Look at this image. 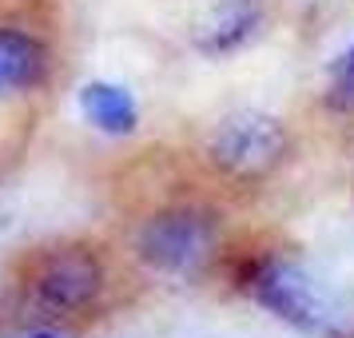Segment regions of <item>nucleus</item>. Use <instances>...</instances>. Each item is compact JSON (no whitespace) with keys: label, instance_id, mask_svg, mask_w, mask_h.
I'll list each match as a JSON object with an SVG mask.
<instances>
[{"label":"nucleus","instance_id":"obj_5","mask_svg":"<svg viewBox=\"0 0 354 338\" xmlns=\"http://www.w3.org/2000/svg\"><path fill=\"white\" fill-rule=\"evenodd\" d=\"M259 0H211L199 28H195V48L207 56H227L243 48L259 28Z\"/></svg>","mask_w":354,"mask_h":338},{"label":"nucleus","instance_id":"obj_9","mask_svg":"<svg viewBox=\"0 0 354 338\" xmlns=\"http://www.w3.org/2000/svg\"><path fill=\"white\" fill-rule=\"evenodd\" d=\"M28 338H56V335H28Z\"/></svg>","mask_w":354,"mask_h":338},{"label":"nucleus","instance_id":"obj_7","mask_svg":"<svg viewBox=\"0 0 354 338\" xmlns=\"http://www.w3.org/2000/svg\"><path fill=\"white\" fill-rule=\"evenodd\" d=\"M44 48L40 40L17 28H0V96L20 92V88H32L44 80Z\"/></svg>","mask_w":354,"mask_h":338},{"label":"nucleus","instance_id":"obj_3","mask_svg":"<svg viewBox=\"0 0 354 338\" xmlns=\"http://www.w3.org/2000/svg\"><path fill=\"white\" fill-rule=\"evenodd\" d=\"M211 247V223L195 211H167L140 231V255L156 271H192Z\"/></svg>","mask_w":354,"mask_h":338},{"label":"nucleus","instance_id":"obj_6","mask_svg":"<svg viewBox=\"0 0 354 338\" xmlns=\"http://www.w3.org/2000/svg\"><path fill=\"white\" fill-rule=\"evenodd\" d=\"M76 100H80L84 120H88L96 131H104V135H131L136 124H140V108H136L131 92L120 88V84L92 80V84L80 88Z\"/></svg>","mask_w":354,"mask_h":338},{"label":"nucleus","instance_id":"obj_4","mask_svg":"<svg viewBox=\"0 0 354 338\" xmlns=\"http://www.w3.org/2000/svg\"><path fill=\"white\" fill-rule=\"evenodd\" d=\"M100 263L84 251H60L36 274V294L48 310H80L100 294Z\"/></svg>","mask_w":354,"mask_h":338},{"label":"nucleus","instance_id":"obj_2","mask_svg":"<svg viewBox=\"0 0 354 338\" xmlns=\"http://www.w3.org/2000/svg\"><path fill=\"white\" fill-rule=\"evenodd\" d=\"M247 290H251L255 303H263L271 314H279V319L295 322V326H303V330H326V306H322L315 283H310L299 267L267 259V263L251 267Z\"/></svg>","mask_w":354,"mask_h":338},{"label":"nucleus","instance_id":"obj_1","mask_svg":"<svg viewBox=\"0 0 354 338\" xmlns=\"http://www.w3.org/2000/svg\"><path fill=\"white\" fill-rule=\"evenodd\" d=\"M287 151V135L279 128V120L263 112H239L223 120L219 131L211 135V160L219 163L231 176H263Z\"/></svg>","mask_w":354,"mask_h":338},{"label":"nucleus","instance_id":"obj_8","mask_svg":"<svg viewBox=\"0 0 354 338\" xmlns=\"http://www.w3.org/2000/svg\"><path fill=\"white\" fill-rule=\"evenodd\" d=\"M335 84H330V108H351L354 104V44L335 60Z\"/></svg>","mask_w":354,"mask_h":338}]
</instances>
